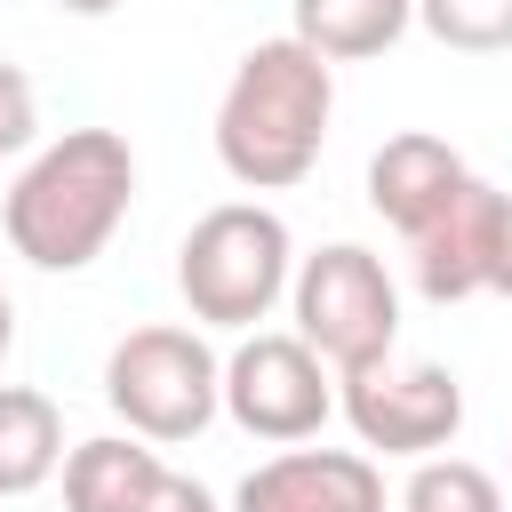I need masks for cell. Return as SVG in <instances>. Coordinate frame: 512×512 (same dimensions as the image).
Returning <instances> with one entry per match:
<instances>
[{
  "label": "cell",
  "mask_w": 512,
  "mask_h": 512,
  "mask_svg": "<svg viewBox=\"0 0 512 512\" xmlns=\"http://www.w3.org/2000/svg\"><path fill=\"white\" fill-rule=\"evenodd\" d=\"M136 200V152L120 128H64L24 160V176L0 200V232L32 272H80L112 248L120 216Z\"/></svg>",
  "instance_id": "6da1fadb"
},
{
  "label": "cell",
  "mask_w": 512,
  "mask_h": 512,
  "mask_svg": "<svg viewBox=\"0 0 512 512\" xmlns=\"http://www.w3.org/2000/svg\"><path fill=\"white\" fill-rule=\"evenodd\" d=\"M328 112H336V72L328 56H312L296 32L288 40H256L216 104V160L232 184L248 192H288L312 176L320 144H328Z\"/></svg>",
  "instance_id": "7a4b0ae2"
},
{
  "label": "cell",
  "mask_w": 512,
  "mask_h": 512,
  "mask_svg": "<svg viewBox=\"0 0 512 512\" xmlns=\"http://www.w3.org/2000/svg\"><path fill=\"white\" fill-rule=\"evenodd\" d=\"M296 280V240L264 200L208 208L176 248V288L208 328H256Z\"/></svg>",
  "instance_id": "3957f363"
},
{
  "label": "cell",
  "mask_w": 512,
  "mask_h": 512,
  "mask_svg": "<svg viewBox=\"0 0 512 512\" xmlns=\"http://www.w3.org/2000/svg\"><path fill=\"white\" fill-rule=\"evenodd\" d=\"M104 400H112V416L136 440L176 448V440H200L216 424V408H224V360L208 352V336L152 320V328H128L112 344Z\"/></svg>",
  "instance_id": "277c9868"
},
{
  "label": "cell",
  "mask_w": 512,
  "mask_h": 512,
  "mask_svg": "<svg viewBox=\"0 0 512 512\" xmlns=\"http://www.w3.org/2000/svg\"><path fill=\"white\" fill-rule=\"evenodd\" d=\"M288 304H296V336L336 376H360V368L392 360V344H400V288H392L384 256H368L360 240L312 248L288 280Z\"/></svg>",
  "instance_id": "5b68a950"
},
{
  "label": "cell",
  "mask_w": 512,
  "mask_h": 512,
  "mask_svg": "<svg viewBox=\"0 0 512 512\" xmlns=\"http://www.w3.org/2000/svg\"><path fill=\"white\" fill-rule=\"evenodd\" d=\"M224 416L248 440L296 448L336 416V368L296 336V328H256L232 360H224Z\"/></svg>",
  "instance_id": "8992f818"
},
{
  "label": "cell",
  "mask_w": 512,
  "mask_h": 512,
  "mask_svg": "<svg viewBox=\"0 0 512 512\" xmlns=\"http://www.w3.org/2000/svg\"><path fill=\"white\" fill-rule=\"evenodd\" d=\"M336 384H344V400H336L344 424L376 456H416L424 464L464 432V384L440 360H376V368L336 376Z\"/></svg>",
  "instance_id": "52a82bcc"
},
{
  "label": "cell",
  "mask_w": 512,
  "mask_h": 512,
  "mask_svg": "<svg viewBox=\"0 0 512 512\" xmlns=\"http://www.w3.org/2000/svg\"><path fill=\"white\" fill-rule=\"evenodd\" d=\"M232 512H384V472L360 448H280L232 488Z\"/></svg>",
  "instance_id": "ba28073f"
},
{
  "label": "cell",
  "mask_w": 512,
  "mask_h": 512,
  "mask_svg": "<svg viewBox=\"0 0 512 512\" xmlns=\"http://www.w3.org/2000/svg\"><path fill=\"white\" fill-rule=\"evenodd\" d=\"M464 184H472L464 152H456L448 136H424V128L384 136L376 160H368V208H376L400 240H416L432 216H448V200H456Z\"/></svg>",
  "instance_id": "9c48e42d"
},
{
  "label": "cell",
  "mask_w": 512,
  "mask_h": 512,
  "mask_svg": "<svg viewBox=\"0 0 512 512\" xmlns=\"http://www.w3.org/2000/svg\"><path fill=\"white\" fill-rule=\"evenodd\" d=\"M496 208L504 192L496 184H464L448 200V216H432L416 240H408V272L432 304H464V296H488V264H496Z\"/></svg>",
  "instance_id": "30bf717a"
},
{
  "label": "cell",
  "mask_w": 512,
  "mask_h": 512,
  "mask_svg": "<svg viewBox=\"0 0 512 512\" xmlns=\"http://www.w3.org/2000/svg\"><path fill=\"white\" fill-rule=\"evenodd\" d=\"M168 464L152 440L136 432H104V440H80L64 456V512H144L160 496Z\"/></svg>",
  "instance_id": "8fae6325"
},
{
  "label": "cell",
  "mask_w": 512,
  "mask_h": 512,
  "mask_svg": "<svg viewBox=\"0 0 512 512\" xmlns=\"http://www.w3.org/2000/svg\"><path fill=\"white\" fill-rule=\"evenodd\" d=\"M64 472V416L32 384H0V496H32Z\"/></svg>",
  "instance_id": "7c38bea8"
},
{
  "label": "cell",
  "mask_w": 512,
  "mask_h": 512,
  "mask_svg": "<svg viewBox=\"0 0 512 512\" xmlns=\"http://www.w3.org/2000/svg\"><path fill=\"white\" fill-rule=\"evenodd\" d=\"M408 24H416V0H296L288 32L328 64H360V56H384Z\"/></svg>",
  "instance_id": "4fadbf2b"
},
{
  "label": "cell",
  "mask_w": 512,
  "mask_h": 512,
  "mask_svg": "<svg viewBox=\"0 0 512 512\" xmlns=\"http://www.w3.org/2000/svg\"><path fill=\"white\" fill-rule=\"evenodd\" d=\"M400 512H504V488L472 456H424L400 488Z\"/></svg>",
  "instance_id": "5bb4252c"
},
{
  "label": "cell",
  "mask_w": 512,
  "mask_h": 512,
  "mask_svg": "<svg viewBox=\"0 0 512 512\" xmlns=\"http://www.w3.org/2000/svg\"><path fill=\"white\" fill-rule=\"evenodd\" d=\"M416 24L456 56H504L512 48V0H416Z\"/></svg>",
  "instance_id": "9a60e30c"
},
{
  "label": "cell",
  "mask_w": 512,
  "mask_h": 512,
  "mask_svg": "<svg viewBox=\"0 0 512 512\" xmlns=\"http://www.w3.org/2000/svg\"><path fill=\"white\" fill-rule=\"evenodd\" d=\"M32 136H40V96H32V80L0 56V160H8V152H24Z\"/></svg>",
  "instance_id": "2e32d148"
},
{
  "label": "cell",
  "mask_w": 512,
  "mask_h": 512,
  "mask_svg": "<svg viewBox=\"0 0 512 512\" xmlns=\"http://www.w3.org/2000/svg\"><path fill=\"white\" fill-rule=\"evenodd\" d=\"M144 512H216V496H208L200 480H184V472H168V480H160V496H152Z\"/></svg>",
  "instance_id": "e0dca14e"
},
{
  "label": "cell",
  "mask_w": 512,
  "mask_h": 512,
  "mask_svg": "<svg viewBox=\"0 0 512 512\" xmlns=\"http://www.w3.org/2000/svg\"><path fill=\"white\" fill-rule=\"evenodd\" d=\"M488 296H512V192L496 208V264H488Z\"/></svg>",
  "instance_id": "ac0fdd59"
},
{
  "label": "cell",
  "mask_w": 512,
  "mask_h": 512,
  "mask_svg": "<svg viewBox=\"0 0 512 512\" xmlns=\"http://www.w3.org/2000/svg\"><path fill=\"white\" fill-rule=\"evenodd\" d=\"M8 344H16V304H8V288H0V360H8Z\"/></svg>",
  "instance_id": "d6986e66"
},
{
  "label": "cell",
  "mask_w": 512,
  "mask_h": 512,
  "mask_svg": "<svg viewBox=\"0 0 512 512\" xmlns=\"http://www.w3.org/2000/svg\"><path fill=\"white\" fill-rule=\"evenodd\" d=\"M56 8H64V16H112L120 0H56Z\"/></svg>",
  "instance_id": "ffe728a7"
}]
</instances>
